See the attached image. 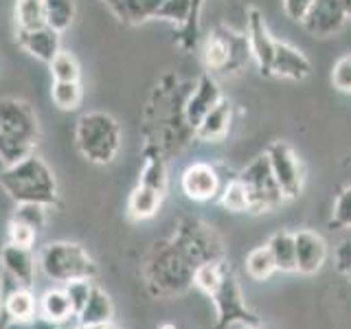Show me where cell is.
Returning a JSON list of instances; mask_svg holds the SVG:
<instances>
[{
    "label": "cell",
    "mask_w": 351,
    "mask_h": 329,
    "mask_svg": "<svg viewBox=\"0 0 351 329\" xmlns=\"http://www.w3.org/2000/svg\"><path fill=\"white\" fill-rule=\"evenodd\" d=\"M226 259L219 233L197 217H182L169 239L156 241L141 263L147 290L158 299L184 294L195 270L208 261Z\"/></svg>",
    "instance_id": "cell-1"
},
{
    "label": "cell",
    "mask_w": 351,
    "mask_h": 329,
    "mask_svg": "<svg viewBox=\"0 0 351 329\" xmlns=\"http://www.w3.org/2000/svg\"><path fill=\"white\" fill-rule=\"evenodd\" d=\"M193 285L215 305V323L208 329H228L237 323L244 327L261 325V318L248 307L241 285L226 259L202 263L193 274Z\"/></svg>",
    "instance_id": "cell-2"
},
{
    "label": "cell",
    "mask_w": 351,
    "mask_h": 329,
    "mask_svg": "<svg viewBox=\"0 0 351 329\" xmlns=\"http://www.w3.org/2000/svg\"><path fill=\"white\" fill-rule=\"evenodd\" d=\"M0 186L16 204H42L55 206L60 202L58 180L47 160L38 154L22 158L16 164H9L0 173Z\"/></svg>",
    "instance_id": "cell-3"
},
{
    "label": "cell",
    "mask_w": 351,
    "mask_h": 329,
    "mask_svg": "<svg viewBox=\"0 0 351 329\" xmlns=\"http://www.w3.org/2000/svg\"><path fill=\"white\" fill-rule=\"evenodd\" d=\"M40 138L38 114L25 99H0V160L5 167L36 154Z\"/></svg>",
    "instance_id": "cell-4"
},
{
    "label": "cell",
    "mask_w": 351,
    "mask_h": 329,
    "mask_svg": "<svg viewBox=\"0 0 351 329\" xmlns=\"http://www.w3.org/2000/svg\"><path fill=\"white\" fill-rule=\"evenodd\" d=\"M123 132L119 121L108 112H86L77 121L75 145L82 156L93 164H110L121 149Z\"/></svg>",
    "instance_id": "cell-5"
},
{
    "label": "cell",
    "mask_w": 351,
    "mask_h": 329,
    "mask_svg": "<svg viewBox=\"0 0 351 329\" xmlns=\"http://www.w3.org/2000/svg\"><path fill=\"white\" fill-rule=\"evenodd\" d=\"M38 266L44 277L58 285L97 277V263L93 255L75 241H49V244H44L38 250Z\"/></svg>",
    "instance_id": "cell-6"
},
{
    "label": "cell",
    "mask_w": 351,
    "mask_h": 329,
    "mask_svg": "<svg viewBox=\"0 0 351 329\" xmlns=\"http://www.w3.org/2000/svg\"><path fill=\"white\" fill-rule=\"evenodd\" d=\"M128 25H141L154 18L173 22L182 29L191 16V0H101Z\"/></svg>",
    "instance_id": "cell-7"
},
{
    "label": "cell",
    "mask_w": 351,
    "mask_h": 329,
    "mask_svg": "<svg viewBox=\"0 0 351 329\" xmlns=\"http://www.w3.org/2000/svg\"><path fill=\"white\" fill-rule=\"evenodd\" d=\"M248 58H252L248 36H239V33L226 27H219L213 33H208L202 44L204 66L213 73L237 71L241 64L248 62Z\"/></svg>",
    "instance_id": "cell-8"
},
{
    "label": "cell",
    "mask_w": 351,
    "mask_h": 329,
    "mask_svg": "<svg viewBox=\"0 0 351 329\" xmlns=\"http://www.w3.org/2000/svg\"><path fill=\"white\" fill-rule=\"evenodd\" d=\"M237 178L244 182L250 200V213H270L285 202L266 154H261L241 171Z\"/></svg>",
    "instance_id": "cell-9"
},
{
    "label": "cell",
    "mask_w": 351,
    "mask_h": 329,
    "mask_svg": "<svg viewBox=\"0 0 351 329\" xmlns=\"http://www.w3.org/2000/svg\"><path fill=\"white\" fill-rule=\"evenodd\" d=\"M266 156L270 160L272 173L281 186V193H283L285 200H294V197H299L303 191L305 171H303L301 158L296 156V151L285 141H274L268 145Z\"/></svg>",
    "instance_id": "cell-10"
},
{
    "label": "cell",
    "mask_w": 351,
    "mask_h": 329,
    "mask_svg": "<svg viewBox=\"0 0 351 329\" xmlns=\"http://www.w3.org/2000/svg\"><path fill=\"white\" fill-rule=\"evenodd\" d=\"M0 310L9 323H25L40 316L33 288H25L5 272L0 274Z\"/></svg>",
    "instance_id": "cell-11"
},
{
    "label": "cell",
    "mask_w": 351,
    "mask_h": 329,
    "mask_svg": "<svg viewBox=\"0 0 351 329\" xmlns=\"http://www.w3.org/2000/svg\"><path fill=\"white\" fill-rule=\"evenodd\" d=\"M345 7L340 0H316L312 9L307 11V16L301 20V27L305 29L307 36L312 38H332L338 31H343L347 22Z\"/></svg>",
    "instance_id": "cell-12"
},
{
    "label": "cell",
    "mask_w": 351,
    "mask_h": 329,
    "mask_svg": "<svg viewBox=\"0 0 351 329\" xmlns=\"http://www.w3.org/2000/svg\"><path fill=\"white\" fill-rule=\"evenodd\" d=\"M246 36H248V44H250V55H252V60H255L259 73L263 77H270L274 49H277V40L270 36V31L266 27V20H263V14L257 7L248 9Z\"/></svg>",
    "instance_id": "cell-13"
},
{
    "label": "cell",
    "mask_w": 351,
    "mask_h": 329,
    "mask_svg": "<svg viewBox=\"0 0 351 329\" xmlns=\"http://www.w3.org/2000/svg\"><path fill=\"white\" fill-rule=\"evenodd\" d=\"M222 99H224L222 90H219V86L211 73H204L197 77L191 95L186 97V101H184V119H186V123H189V127L193 130V134L208 110L215 108Z\"/></svg>",
    "instance_id": "cell-14"
},
{
    "label": "cell",
    "mask_w": 351,
    "mask_h": 329,
    "mask_svg": "<svg viewBox=\"0 0 351 329\" xmlns=\"http://www.w3.org/2000/svg\"><path fill=\"white\" fill-rule=\"evenodd\" d=\"M180 189L193 202H208L219 195V175L213 164L191 162L180 175Z\"/></svg>",
    "instance_id": "cell-15"
},
{
    "label": "cell",
    "mask_w": 351,
    "mask_h": 329,
    "mask_svg": "<svg viewBox=\"0 0 351 329\" xmlns=\"http://www.w3.org/2000/svg\"><path fill=\"white\" fill-rule=\"evenodd\" d=\"M0 266H3L5 274H9L20 285L36 288L40 266H38V255L33 252V248H22L7 241L3 250H0Z\"/></svg>",
    "instance_id": "cell-16"
},
{
    "label": "cell",
    "mask_w": 351,
    "mask_h": 329,
    "mask_svg": "<svg viewBox=\"0 0 351 329\" xmlns=\"http://www.w3.org/2000/svg\"><path fill=\"white\" fill-rule=\"evenodd\" d=\"M296 244V272L301 274H316L327 261V241L316 233V230L303 228L294 233Z\"/></svg>",
    "instance_id": "cell-17"
},
{
    "label": "cell",
    "mask_w": 351,
    "mask_h": 329,
    "mask_svg": "<svg viewBox=\"0 0 351 329\" xmlns=\"http://www.w3.org/2000/svg\"><path fill=\"white\" fill-rule=\"evenodd\" d=\"M312 75V62L305 58V53L288 42L277 40V49H274L270 77H281V80L290 82H303Z\"/></svg>",
    "instance_id": "cell-18"
},
{
    "label": "cell",
    "mask_w": 351,
    "mask_h": 329,
    "mask_svg": "<svg viewBox=\"0 0 351 329\" xmlns=\"http://www.w3.org/2000/svg\"><path fill=\"white\" fill-rule=\"evenodd\" d=\"M38 314L51 325H58L62 329H69L77 323V316L73 310V303L66 294L64 285L49 288L38 299Z\"/></svg>",
    "instance_id": "cell-19"
},
{
    "label": "cell",
    "mask_w": 351,
    "mask_h": 329,
    "mask_svg": "<svg viewBox=\"0 0 351 329\" xmlns=\"http://www.w3.org/2000/svg\"><path fill=\"white\" fill-rule=\"evenodd\" d=\"M62 33L44 25L40 29L20 31L18 29V44L25 49L31 58H36L44 64H51L53 58L62 51Z\"/></svg>",
    "instance_id": "cell-20"
},
{
    "label": "cell",
    "mask_w": 351,
    "mask_h": 329,
    "mask_svg": "<svg viewBox=\"0 0 351 329\" xmlns=\"http://www.w3.org/2000/svg\"><path fill=\"white\" fill-rule=\"evenodd\" d=\"M230 114H233V103L228 99H222L215 108L206 112V117L195 127V138L204 143H219L224 141L230 127Z\"/></svg>",
    "instance_id": "cell-21"
},
{
    "label": "cell",
    "mask_w": 351,
    "mask_h": 329,
    "mask_svg": "<svg viewBox=\"0 0 351 329\" xmlns=\"http://www.w3.org/2000/svg\"><path fill=\"white\" fill-rule=\"evenodd\" d=\"M162 197H165V193L152 189V186L136 184L128 197V217L134 219V222H145V219H152L160 211Z\"/></svg>",
    "instance_id": "cell-22"
},
{
    "label": "cell",
    "mask_w": 351,
    "mask_h": 329,
    "mask_svg": "<svg viewBox=\"0 0 351 329\" xmlns=\"http://www.w3.org/2000/svg\"><path fill=\"white\" fill-rule=\"evenodd\" d=\"M138 184H145L160 193L167 191V158L154 145H145V162H143Z\"/></svg>",
    "instance_id": "cell-23"
},
{
    "label": "cell",
    "mask_w": 351,
    "mask_h": 329,
    "mask_svg": "<svg viewBox=\"0 0 351 329\" xmlns=\"http://www.w3.org/2000/svg\"><path fill=\"white\" fill-rule=\"evenodd\" d=\"M114 318V305L112 299L104 292L101 288H93L90 299L82 307V312L77 314V323L80 325H101V323H112Z\"/></svg>",
    "instance_id": "cell-24"
},
{
    "label": "cell",
    "mask_w": 351,
    "mask_h": 329,
    "mask_svg": "<svg viewBox=\"0 0 351 329\" xmlns=\"http://www.w3.org/2000/svg\"><path fill=\"white\" fill-rule=\"evenodd\" d=\"M268 248L277 263V270L281 272H296V244L294 233L290 230H277L268 239Z\"/></svg>",
    "instance_id": "cell-25"
},
{
    "label": "cell",
    "mask_w": 351,
    "mask_h": 329,
    "mask_svg": "<svg viewBox=\"0 0 351 329\" xmlns=\"http://www.w3.org/2000/svg\"><path fill=\"white\" fill-rule=\"evenodd\" d=\"M246 272L250 279L255 281H268L274 272H277V263L268 248V244L252 248L246 255Z\"/></svg>",
    "instance_id": "cell-26"
},
{
    "label": "cell",
    "mask_w": 351,
    "mask_h": 329,
    "mask_svg": "<svg viewBox=\"0 0 351 329\" xmlns=\"http://www.w3.org/2000/svg\"><path fill=\"white\" fill-rule=\"evenodd\" d=\"M16 25L20 31L40 29L47 25L44 0H18L16 3Z\"/></svg>",
    "instance_id": "cell-27"
},
{
    "label": "cell",
    "mask_w": 351,
    "mask_h": 329,
    "mask_svg": "<svg viewBox=\"0 0 351 329\" xmlns=\"http://www.w3.org/2000/svg\"><path fill=\"white\" fill-rule=\"evenodd\" d=\"M44 14L51 29L64 33L75 20V0H44Z\"/></svg>",
    "instance_id": "cell-28"
},
{
    "label": "cell",
    "mask_w": 351,
    "mask_h": 329,
    "mask_svg": "<svg viewBox=\"0 0 351 329\" xmlns=\"http://www.w3.org/2000/svg\"><path fill=\"white\" fill-rule=\"evenodd\" d=\"M219 204H222L230 213H250L248 191H246L244 182H241L237 175L224 186L222 193H219Z\"/></svg>",
    "instance_id": "cell-29"
},
{
    "label": "cell",
    "mask_w": 351,
    "mask_h": 329,
    "mask_svg": "<svg viewBox=\"0 0 351 329\" xmlns=\"http://www.w3.org/2000/svg\"><path fill=\"white\" fill-rule=\"evenodd\" d=\"M51 99L60 110H77L84 99L80 82H53Z\"/></svg>",
    "instance_id": "cell-30"
},
{
    "label": "cell",
    "mask_w": 351,
    "mask_h": 329,
    "mask_svg": "<svg viewBox=\"0 0 351 329\" xmlns=\"http://www.w3.org/2000/svg\"><path fill=\"white\" fill-rule=\"evenodd\" d=\"M55 82H80V62L71 51H60L49 64Z\"/></svg>",
    "instance_id": "cell-31"
},
{
    "label": "cell",
    "mask_w": 351,
    "mask_h": 329,
    "mask_svg": "<svg viewBox=\"0 0 351 329\" xmlns=\"http://www.w3.org/2000/svg\"><path fill=\"white\" fill-rule=\"evenodd\" d=\"M329 228H351V184L343 186L336 195L334 211L329 217Z\"/></svg>",
    "instance_id": "cell-32"
},
{
    "label": "cell",
    "mask_w": 351,
    "mask_h": 329,
    "mask_svg": "<svg viewBox=\"0 0 351 329\" xmlns=\"http://www.w3.org/2000/svg\"><path fill=\"white\" fill-rule=\"evenodd\" d=\"M47 208L49 206H42V204H18L16 206V213L11 219H18V222L27 224L31 228H36L38 233L40 230H44V226H47Z\"/></svg>",
    "instance_id": "cell-33"
},
{
    "label": "cell",
    "mask_w": 351,
    "mask_h": 329,
    "mask_svg": "<svg viewBox=\"0 0 351 329\" xmlns=\"http://www.w3.org/2000/svg\"><path fill=\"white\" fill-rule=\"evenodd\" d=\"M93 288H95L93 279H77V281H71V283H64V290H66V294H69V299L73 303L75 316L82 312V307L88 303V299H90Z\"/></svg>",
    "instance_id": "cell-34"
},
{
    "label": "cell",
    "mask_w": 351,
    "mask_h": 329,
    "mask_svg": "<svg viewBox=\"0 0 351 329\" xmlns=\"http://www.w3.org/2000/svg\"><path fill=\"white\" fill-rule=\"evenodd\" d=\"M36 239H38V230L36 228L18 222V219H11V222H9V228H7V241H9V244H16V246H22V248H33V246H36Z\"/></svg>",
    "instance_id": "cell-35"
},
{
    "label": "cell",
    "mask_w": 351,
    "mask_h": 329,
    "mask_svg": "<svg viewBox=\"0 0 351 329\" xmlns=\"http://www.w3.org/2000/svg\"><path fill=\"white\" fill-rule=\"evenodd\" d=\"M204 0H191V16L189 22L180 29V44L184 49L195 47L197 42V29H200V11H202Z\"/></svg>",
    "instance_id": "cell-36"
},
{
    "label": "cell",
    "mask_w": 351,
    "mask_h": 329,
    "mask_svg": "<svg viewBox=\"0 0 351 329\" xmlns=\"http://www.w3.org/2000/svg\"><path fill=\"white\" fill-rule=\"evenodd\" d=\"M332 84L338 93L351 95V55L340 58L332 69Z\"/></svg>",
    "instance_id": "cell-37"
},
{
    "label": "cell",
    "mask_w": 351,
    "mask_h": 329,
    "mask_svg": "<svg viewBox=\"0 0 351 329\" xmlns=\"http://www.w3.org/2000/svg\"><path fill=\"white\" fill-rule=\"evenodd\" d=\"M316 3V0H281L283 5V14L288 16L292 22H299L307 16V11L312 9V5Z\"/></svg>",
    "instance_id": "cell-38"
},
{
    "label": "cell",
    "mask_w": 351,
    "mask_h": 329,
    "mask_svg": "<svg viewBox=\"0 0 351 329\" xmlns=\"http://www.w3.org/2000/svg\"><path fill=\"white\" fill-rule=\"evenodd\" d=\"M336 268L340 274H345L351 283V241H343L336 250Z\"/></svg>",
    "instance_id": "cell-39"
},
{
    "label": "cell",
    "mask_w": 351,
    "mask_h": 329,
    "mask_svg": "<svg viewBox=\"0 0 351 329\" xmlns=\"http://www.w3.org/2000/svg\"><path fill=\"white\" fill-rule=\"evenodd\" d=\"M69 329H121V327L114 325V321H112V323H101V325H80V323H75Z\"/></svg>",
    "instance_id": "cell-40"
},
{
    "label": "cell",
    "mask_w": 351,
    "mask_h": 329,
    "mask_svg": "<svg viewBox=\"0 0 351 329\" xmlns=\"http://www.w3.org/2000/svg\"><path fill=\"white\" fill-rule=\"evenodd\" d=\"M340 3H343V7H345L347 18H351V0H340Z\"/></svg>",
    "instance_id": "cell-41"
},
{
    "label": "cell",
    "mask_w": 351,
    "mask_h": 329,
    "mask_svg": "<svg viewBox=\"0 0 351 329\" xmlns=\"http://www.w3.org/2000/svg\"><path fill=\"white\" fill-rule=\"evenodd\" d=\"M158 329H178L173 323H162V325H158Z\"/></svg>",
    "instance_id": "cell-42"
},
{
    "label": "cell",
    "mask_w": 351,
    "mask_h": 329,
    "mask_svg": "<svg viewBox=\"0 0 351 329\" xmlns=\"http://www.w3.org/2000/svg\"><path fill=\"white\" fill-rule=\"evenodd\" d=\"M248 329H261V327H248Z\"/></svg>",
    "instance_id": "cell-43"
}]
</instances>
